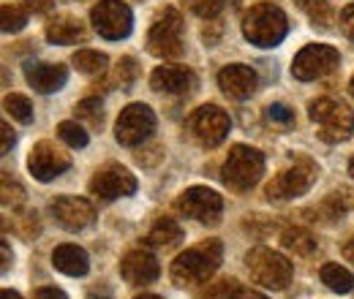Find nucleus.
<instances>
[{"instance_id": "41", "label": "nucleus", "mask_w": 354, "mask_h": 299, "mask_svg": "<svg viewBox=\"0 0 354 299\" xmlns=\"http://www.w3.org/2000/svg\"><path fill=\"white\" fill-rule=\"evenodd\" d=\"M232 299H267L265 294H259V291H248V289H240L237 294Z\"/></svg>"}, {"instance_id": "6", "label": "nucleus", "mask_w": 354, "mask_h": 299, "mask_svg": "<svg viewBox=\"0 0 354 299\" xmlns=\"http://www.w3.org/2000/svg\"><path fill=\"white\" fill-rule=\"evenodd\" d=\"M316 164L310 158H297L292 161L286 169H281L270 182H267L265 193L270 202H286V199H295V196H303L308 193L310 185L316 182Z\"/></svg>"}, {"instance_id": "33", "label": "nucleus", "mask_w": 354, "mask_h": 299, "mask_svg": "<svg viewBox=\"0 0 354 299\" xmlns=\"http://www.w3.org/2000/svg\"><path fill=\"white\" fill-rule=\"evenodd\" d=\"M39 215L30 213V210H25V213H19L14 218V229L25 237V240H33L36 234H39V220H36Z\"/></svg>"}, {"instance_id": "18", "label": "nucleus", "mask_w": 354, "mask_h": 299, "mask_svg": "<svg viewBox=\"0 0 354 299\" xmlns=\"http://www.w3.org/2000/svg\"><path fill=\"white\" fill-rule=\"evenodd\" d=\"M150 87L158 93L183 95V93H191L196 87V74L185 66H158L150 74Z\"/></svg>"}, {"instance_id": "32", "label": "nucleus", "mask_w": 354, "mask_h": 299, "mask_svg": "<svg viewBox=\"0 0 354 299\" xmlns=\"http://www.w3.org/2000/svg\"><path fill=\"white\" fill-rule=\"evenodd\" d=\"M267 120H270L272 126H281V128H292V126L297 123L295 112H292L286 104H270V106H267Z\"/></svg>"}, {"instance_id": "7", "label": "nucleus", "mask_w": 354, "mask_h": 299, "mask_svg": "<svg viewBox=\"0 0 354 299\" xmlns=\"http://www.w3.org/2000/svg\"><path fill=\"white\" fill-rule=\"evenodd\" d=\"M147 52L156 57H177L183 52V17L177 8L167 6L158 11L147 33Z\"/></svg>"}, {"instance_id": "35", "label": "nucleus", "mask_w": 354, "mask_h": 299, "mask_svg": "<svg viewBox=\"0 0 354 299\" xmlns=\"http://www.w3.org/2000/svg\"><path fill=\"white\" fill-rule=\"evenodd\" d=\"M226 3L229 0H199V3H194V11L205 19H218V14L226 8Z\"/></svg>"}, {"instance_id": "30", "label": "nucleus", "mask_w": 354, "mask_h": 299, "mask_svg": "<svg viewBox=\"0 0 354 299\" xmlns=\"http://www.w3.org/2000/svg\"><path fill=\"white\" fill-rule=\"evenodd\" d=\"M74 115H77L80 120H88L90 126H101V120H104L101 101H98V98H85V101H80V104L74 106Z\"/></svg>"}, {"instance_id": "40", "label": "nucleus", "mask_w": 354, "mask_h": 299, "mask_svg": "<svg viewBox=\"0 0 354 299\" xmlns=\"http://www.w3.org/2000/svg\"><path fill=\"white\" fill-rule=\"evenodd\" d=\"M36 299H68L60 289H55V286H41L39 291H36Z\"/></svg>"}, {"instance_id": "20", "label": "nucleus", "mask_w": 354, "mask_h": 299, "mask_svg": "<svg viewBox=\"0 0 354 299\" xmlns=\"http://www.w3.org/2000/svg\"><path fill=\"white\" fill-rule=\"evenodd\" d=\"M52 264H55L57 272L71 275V278H82L90 269L88 253L77 245H57L55 253H52Z\"/></svg>"}, {"instance_id": "15", "label": "nucleus", "mask_w": 354, "mask_h": 299, "mask_svg": "<svg viewBox=\"0 0 354 299\" xmlns=\"http://www.w3.org/2000/svg\"><path fill=\"white\" fill-rule=\"evenodd\" d=\"M52 215H55V220H57L63 229H68V231H80V229H85V226L93 223L95 210H93V204H90L88 199L60 196V199L52 202Z\"/></svg>"}, {"instance_id": "14", "label": "nucleus", "mask_w": 354, "mask_h": 299, "mask_svg": "<svg viewBox=\"0 0 354 299\" xmlns=\"http://www.w3.org/2000/svg\"><path fill=\"white\" fill-rule=\"evenodd\" d=\"M71 166L68 153H63L60 147H55L52 142H39L30 155H28V169L39 182H49L55 177H60L63 171Z\"/></svg>"}, {"instance_id": "31", "label": "nucleus", "mask_w": 354, "mask_h": 299, "mask_svg": "<svg viewBox=\"0 0 354 299\" xmlns=\"http://www.w3.org/2000/svg\"><path fill=\"white\" fill-rule=\"evenodd\" d=\"M237 291H240V289H237V280L223 278L218 283H207V289L199 294V299H232Z\"/></svg>"}, {"instance_id": "46", "label": "nucleus", "mask_w": 354, "mask_h": 299, "mask_svg": "<svg viewBox=\"0 0 354 299\" xmlns=\"http://www.w3.org/2000/svg\"><path fill=\"white\" fill-rule=\"evenodd\" d=\"M349 174H352V177H354V158H352V161H349Z\"/></svg>"}, {"instance_id": "12", "label": "nucleus", "mask_w": 354, "mask_h": 299, "mask_svg": "<svg viewBox=\"0 0 354 299\" xmlns=\"http://www.w3.org/2000/svg\"><path fill=\"white\" fill-rule=\"evenodd\" d=\"M177 210L185 215V218H194L199 223H218L223 213V199L210 191V188H202V185H194L188 188L185 193H180L177 199Z\"/></svg>"}, {"instance_id": "17", "label": "nucleus", "mask_w": 354, "mask_h": 299, "mask_svg": "<svg viewBox=\"0 0 354 299\" xmlns=\"http://www.w3.org/2000/svg\"><path fill=\"white\" fill-rule=\"evenodd\" d=\"M120 275L131 286H147V283H153L161 275V267H158V258L153 256V253H147V251H131V253H126V258L120 261Z\"/></svg>"}, {"instance_id": "47", "label": "nucleus", "mask_w": 354, "mask_h": 299, "mask_svg": "<svg viewBox=\"0 0 354 299\" xmlns=\"http://www.w3.org/2000/svg\"><path fill=\"white\" fill-rule=\"evenodd\" d=\"M349 87H352V95H354V77H352V85H349Z\"/></svg>"}, {"instance_id": "21", "label": "nucleus", "mask_w": 354, "mask_h": 299, "mask_svg": "<svg viewBox=\"0 0 354 299\" xmlns=\"http://www.w3.org/2000/svg\"><path fill=\"white\" fill-rule=\"evenodd\" d=\"M46 39L52 44L68 46V44H77L85 39V28H82V22L74 19V17H52V19L46 22Z\"/></svg>"}, {"instance_id": "45", "label": "nucleus", "mask_w": 354, "mask_h": 299, "mask_svg": "<svg viewBox=\"0 0 354 299\" xmlns=\"http://www.w3.org/2000/svg\"><path fill=\"white\" fill-rule=\"evenodd\" d=\"M133 299H164V297H156V294H142V297H133Z\"/></svg>"}, {"instance_id": "38", "label": "nucleus", "mask_w": 354, "mask_h": 299, "mask_svg": "<svg viewBox=\"0 0 354 299\" xmlns=\"http://www.w3.org/2000/svg\"><path fill=\"white\" fill-rule=\"evenodd\" d=\"M55 6V0H25V8L33 14H46Z\"/></svg>"}, {"instance_id": "8", "label": "nucleus", "mask_w": 354, "mask_h": 299, "mask_svg": "<svg viewBox=\"0 0 354 299\" xmlns=\"http://www.w3.org/2000/svg\"><path fill=\"white\" fill-rule=\"evenodd\" d=\"M90 19H93L95 33L109 41L126 39L133 28V14L123 0H98L90 11Z\"/></svg>"}, {"instance_id": "26", "label": "nucleus", "mask_w": 354, "mask_h": 299, "mask_svg": "<svg viewBox=\"0 0 354 299\" xmlns=\"http://www.w3.org/2000/svg\"><path fill=\"white\" fill-rule=\"evenodd\" d=\"M106 63H109V57H106L104 52H95V49H80V52L74 55V66H77V71L90 74V77L101 74V71L106 68Z\"/></svg>"}, {"instance_id": "10", "label": "nucleus", "mask_w": 354, "mask_h": 299, "mask_svg": "<svg viewBox=\"0 0 354 299\" xmlns=\"http://www.w3.org/2000/svg\"><path fill=\"white\" fill-rule=\"evenodd\" d=\"M229 115L218 109V106H213V104H207V106H199L191 117H188V133H191V139L196 142V144H202V147H218L223 139H226V133H229Z\"/></svg>"}, {"instance_id": "1", "label": "nucleus", "mask_w": 354, "mask_h": 299, "mask_svg": "<svg viewBox=\"0 0 354 299\" xmlns=\"http://www.w3.org/2000/svg\"><path fill=\"white\" fill-rule=\"evenodd\" d=\"M223 245L221 240H205L172 261V283L175 286H199L213 278V272L221 267Z\"/></svg>"}, {"instance_id": "44", "label": "nucleus", "mask_w": 354, "mask_h": 299, "mask_svg": "<svg viewBox=\"0 0 354 299\" xmlns=\"http://www.w3.org/2000/svg\"><path fill=\"white\" fill-rule=\"evenodd\" d=\"M0 299H22V297H19L17 291H8V289H3V291H0Z\"/></svg>"}, {"instance_id": "34", "label": "nucleus", "mask_w": 354, "mask_h": 299, "mask_svg": "<svg viewBox=\"0 0 354 299\" xmlns=\"http://www.w3.org/2000/svg\"><path fill=\"white\" fill-rule=\"evenodd\" d=\"M133 79H136V63H133V57H123V60L118 63L115 82L120 85V90H131Z\"/></svg>"}, {"instance_id": "36", "label": "nucleus", "mask_w": 354, "mask_h": 299, "mask_svg": "<svg viewBox=\"0 0 354 299\" xmlns=\"http://www.w3.org/2000/svg\"><path fill=\"white\" fill-rule=\"evenodd\" d=\"M22 199H25L22 185L14 182V180H8V174H6L3 177V204H19Z\"/></svg>"}, {"instance_id": "25", "label": "nucleus", "mask_w": 354, "mask_h": 299, "mask_svg": "<svg viewBox=\"0 0 354 299\" xmlns=\"http://www.w3.org/2000/svg\"><path fill=\"white\" fill-rule=\"evenodd\" d=\"M297 6L308 14L310 22H313V25H319L322 30L333 28V22H335V11H333L330 0H297Z\"/></svg>"}, {"instance_id": "2", "label": "nucleus", "mask_w": 354, "mask_h": 299, "mask_svg": "<svg viewBox=\"0 0 354 299\" xmlns=\"http://www.w3.org/2000/svg\"><path fill=\"white\" fill-rule=\"evenodd\" d=\"M286 33H289V19L272 3H257L243 17V36L254 46H265V49L278 46L286 39Z\"/></svg>"}, {"instance_id": "39", "label": "nucleus", "mask_w": 354, "mask_h": 299, "mask_svg": "<svg viewBox=\"0 0 354 299\" xmlns=\"http://www.w3.org/2000/svg\"><path fill=\"white\" fill-rule=\"evenodd\" d=\"M0 133H3V153H11V147H14V142H17V136H14L11 126L3 123V126H0Z\"/></svg>"}, {"instance_id": "43", "label": "nucleus", "mask_w": 354, "mask_h": 299, "mask_svg": "<svg viewBox=\"0 0 354 299\" xmlns=\"http://www.w3.org/2000/svg\"><path fill=\"white\" fill-rule=\"evenodd\" d=\"M344 258H346V261H352V264H354V237L349 240V242H346V245H344Z\"/></svg>"}, {"instance_id": "16", "label": "nucleus", "mask_w": 354, "mask_h": 299, "mask_svg": "<svg viewBox=\"0 0 354 299\" xmlns=\"http://www.w3.org/2000/svg\"><path fill=\"white\" fill-rule=\"evenodd\" d=\"M218 87L229 98H237V101H245L257 93V71L251 66H243V63H232L221 68L218 74Z\"/></svg>"}, {"instance_id": "4", "label": "nucleus", "mask_w": 354, "mask_h": 299, "mask_svg": "<svg viewBox=\"0 0 354 299\" xmlns=\"http://www.w3.org/2000/svg\"><path fill=\"white\" fill-rule=\"evenodd\" d=\"M310 120L319 126V139L327 144L346 142L354 131L352 109L338 98H316L308 109Z\"/></svg>"}, {"instance_id": "23", "label": "nucleus", "mask_w": 354, "mask_h": 299, "mask_svg": "<svg viewBox=\"0 0 354 299\" xmlns=\"http://www.w3.org/2000/svg\"><path fill=\"white\" fill-rule=\"evenodd\" d=\"M281 245H283L289 253H295V256H310V253L316 251L313 234H310L308 229H303V226H289V229H283Z\"/></svg>"}, {"instance_id": "29", "label": "nucleus", "mask_w": 354, "mask_h": 299, "mask_svg": "<svg viewBox=\"0 0 354 299\" xmlns=\"http://www.w3.org/2000/svg\"><path fill=\"white\" fill-rule=\"evenodd\" d=\"M57 133H60V139H63L68 147H85V144H88V131L82 128L80 123H74V120H63V123L57 126Z\"/></svg>"}, {"instance_id": "9", "label": "nucleus", "mask_w": 354, "mask_h": 299, "mask_svg": "<svg viewBox=\"0 0 354 299\" xmlns=\"http://www.w3.org/2000/svg\"><path fill=\"white\" fill-rule=\"evenodd\" d=\"M341 63L338 49L327 46V44H310L306 49H300L292 60V74L300 82H310V79H322L330 71H335Z\"/></svg>"}, {"instance_id": "22", "label": "nucleus", "mask_w": 354, "mask_h": 299, "mask_svg": "<svg viewBox=\"0 0 354 299\" xmlns=\"http://www.w3.org/2000/svg\"><path fill=\"white\" fill-rule=\"evenodd\" d=\"M145 240H147V245L167 251V248H175L177 242L183 240V229H180V223H177L175 218H158Z\"/></svg>"}, {"instance_id": "28", "label": "nucleus", "mask_w": 354, "mask_h": 299, "mask_svg": "<svg viewBox=\"0 0 354 299\" xmlns=\"http://www.w3.org/2000/svg\"><path fill=\"white\" fill-rule=\"evenodd\" d=\"M0 17H3V33H19L25 25H28V11L19 8V6H3L0 8Z\"/></svg>"}, {"instance_id": "24", "label": "nucleus", "mask_w": 354, "mask_h": 299, "mask_svg": "<svg viewBox=\"0 0 354 299\" xmlns=\"http://www.w3.org/2000/svg\"><path fill=\"white\" fill-rule=\"evenodd\" d=\"M322 283L330 289V291H338V294H349L354 289V278L349 269H344L341 264H324L322 272H319Z\"/></svg>"}, {"instance_id": "5", "label": "nucleus", "mask_w": 354, "mask_h": 299, "mask_svg": "<svg viewBox=\"0 0 354 299\" xmlns=\"http://www.w3.org/2000/svg\"><path fill=\"white\" fill-rule=\"evenodd\" d=\"M245 267H248L251 278H254L259 286L272 289V291L286 289L289 280H292V272H295L289 258L275 253V251H270L265 245L251 248V251L245 253Z\"/></svg>"}, {"instance_id": "11", "label": "nucleus", "mask_w": 354, "mask_h": 299, "mask_svg": "<svg viewBox=\"0 0 354 299\" xmlns=\"http://www.w3.org/2000/svg\"><path fill=\"white\" fill-rule=\"evenodd\" d=\"M156 131V115L147 104H129L118 123H115V139L126 147H136L145 139H150V133Z\"/></svg>"}, {"instance_id": "37", "label": "nucleus", "mask_w": 354, "mask_h": 299, "mask_svg": "<svg viewBox=\"0 0 354 299\" xmlns=\"http://www.w3.org/2000/svg\"><path fill=\"white\" fill-rule=\"evenodd\" d=\"M341 30L346 33L349 41H354V3L341 11Z\"/></svg>"}, {"instance_id": "3", "label": "nucleus", "mask_w": 354, "mask_h": 299, "mask_svg": "<svg viewBox=\"0 0 354 299\" xmlns=\"http://www.w3.org/2000/svg\"><path fill=\"white\" fill-rule=\"evenodd\" d=\"M262 174H265V155L248 144H234L223 161L221 180L226 182V188L243 193L251 191Z\"/></svg>"}, {"instance_id": "13", "label": "nucleus", "mask_w": 354, "mask_h": 299, "mask_svg": "<svg viewBox=\"0 0 354 299\" xmlns=\"http://www.w3.org/2000/svg\"><path fill=\"white\" fill-rule=\"evenodd\" d=\"M133 191H136V177L123 166H106V169L95 171V177L90 180V193L98 196L101 202L131 196Z\"/></svg>"}, {"instance_id": "19", "label": "nucleus", "mask_w": 354, "mask_h": 299, "mask_svg": "<svg viewBox=\"0 0 354 299\" xmlns=\"http://www.w3.org/2000/svg\"><path fill=\"white\" fill-rule=\"evenodd\" d=\"M25 79L39 93H57L68 79V68L60 63H28Z\"/></svg>"}, {"instance_id": "27", "label": "nucleus", "mask_w": 354, "mask_h": 299, "mask_svg": "<svg viewBox=\"0 0 354 299\" xmlns=\"http://www.w3.org/2000/svg\"><path fill=\"white\" fill-rule=\"evenodd\" d=\"M3 106H6V112H8L14 120H19V123H33V104H30L25 95L11 93V95L3 98Z\"/></svg>"}, {"instance_id": "42", "label": "nucleus", "mask_w": 354, "mask_h": 299, "mask_svg": "<svg viewBox=\"0 0 354 299\" xmlns=\"http://www.w3.org/2000/svg\"><path fill=\"white\" fill-rule=\"evenodd\" d=\"M0 251H3V272H8V264H11V253H8V242H6V240L0 242Z\"/></svg>"}]
</instances>
